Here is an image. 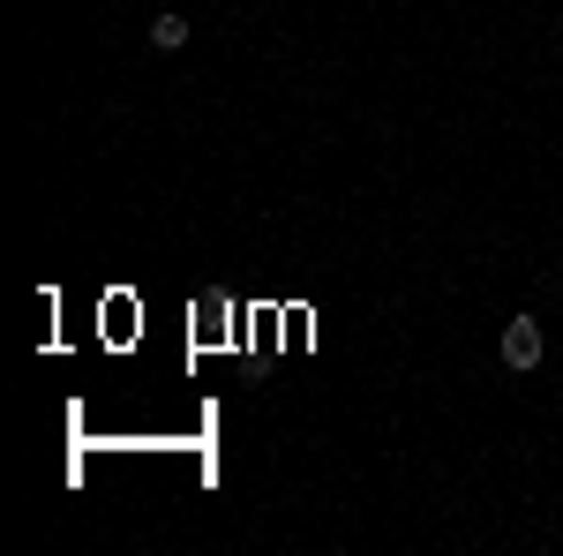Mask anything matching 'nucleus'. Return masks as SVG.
Masks as SVG:
<instances>
[{
  "instance_id": "obj_3",
  "label": "nucleus",
  "mask_w": 563,
  "mask_h": 556,
  "mask_svg": "<svg viewBox=\"0 0 563 556\" xmlns=\"http://www.w3.org/2000/svg\"><path fill=\"white\" fill-rule=\"evenodd\" d=\"M556 31H563V23H556Z\"/></svg>"
},
{
  "instance_id": "obj_1",
  "label": "nucleus",
  "mask_w": 563,
  "mask_h": 556,
  "mask_svg": "<svg viewBox=\"0 0 563 556\" xmlns=\"http://www.w3.org/2000/svg\"><path fill=\"white\" fill-rule=\"evenodd\" d=\"M504 369H541V324H533V316H511V324H504Z\"/></svg>"
},
{
  "instance_id": "obj_2",
  "label": "nucleus",
  "mask_w": 563,
  "mask_h": 556,
  "mask_svg": "<svg viewBox=\"0 0 563 556\" xmlns=\"http://www.w3.org/2000/svg\"><path fill=\"white\" fill-rule=\"evenodd\" d=\"M151 45H158V53L188 45V15H174V8H166V15H151Z\"/></svg>"
}]
</instances>
